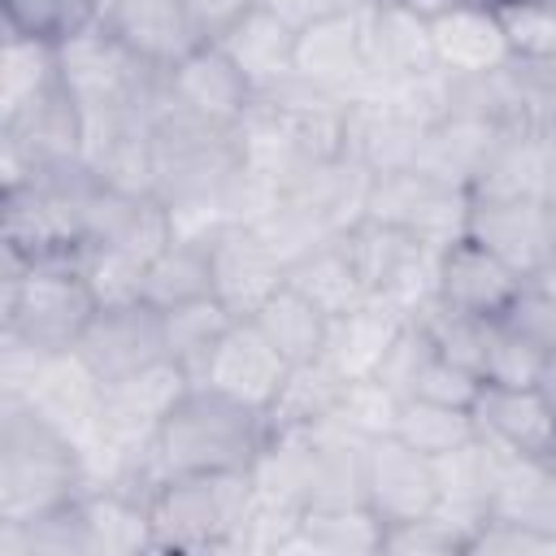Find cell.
Returning a JSON list of instances; mask_svg holds the SVG:
<instances>
[{
  "mask_svg": "<svg viewBox=\"0 0 556 556\" xmlns=\"http://www.w3.org/2000/svg\"><path fill=\"white\" fill-rule=\"evenodd\" d=\"M269 434L274 426L261 408L208 382H191L174 400L148 447L152 473L156 482L178 473H248L261 447L269 443Z\"/></svg>",
  "mask_w": 556,
  "mask_h": 556,
  "instance_id": "6da1fadb",
  "label": "cell"
},
{
  "mask_svg": "<svg viewBox=\"0 0 556 556\" xmlns=\"http://www.w3.org/2000/svg\"><path fill=\"white\" fill-rule=\"evenodd\" d=\"M87 491L78 443L26 400L0 395V521H35Z\"/></svg>",
  "mask_w": 556,
  "mask_h": 556,
  "instance_id": "7a4b0ae2",
  "label": "cell"
},
{
  "mask_svg": "<svg viewBox=\"0 0 556 556\" xmlns=\"http://www.w3.org/2000/svg\"><path fill=\"white\" fill-rule=\"evenodd\" d=\"M100 295L78 256H48L0 269V339L39 356H65L78 348Z\"/></svg>",
  "mask_w": 556,
  "mask_h": 556,
  "instance_id": "3957f363",
  "label": "cell"
},
{
  "mask_svg": "<svg viewBox=\"0 0 556 556\" xmlns=\"http://www.w3.org/2000/svg\"><path fill=\"white\" fill-rule=\"evenodd\" d=\"M252 504L248 473H178L148 495L156 552H235Z\"/></svg>",
  "mask_w": 556,
  "mask_h": 556,
  "instance_id": "277c9868",
  "label": "cell"
},
{
  "mask_svg": "<svg viewBox=\"0 0 556 556\" xmlns=\"http://www.w3.org/2000/svg\"><path fill=\"white\" fill-rule=\"evenodd\" d=\"M369 4L334 9V13L304 22L295 30L291 78H300V83H308V87H317L343 104L374 96L382 83H378L374 52H369Z\"/></svg>",
  "mask_w": 556,
  "mask_h": 556,
  "instance_id": "5b68a950",
  "label": "cell"
},
{
  "mask_svg": "<svg viewBox=\"0 0 556 556\" xmlns=\"http://www.w3.org/2000/svg\"><path fill=\"white\" fill-rule=\"evenodd\" d=\"M469 200L473 191L430 178L426 169L408 165L395 174H378L369 191V217L387 222L395 230H408L426 248H447L469 226Z\"/></svg>",
  "mask_w": 556,
  "mask_h": 556,
  "instance_id": "8992f818",
  "label": "cell"
},
{
  "mask_svg": "<svg viewBox=\"0 0 556 556\" xmlns=\"http://www.w3.org/2000/svg\"><path fill=\"white\" fill-rule=\"evenodd\" d=\"M74 356L96 374L100 387L122 382V378L169 356L165 352V317L143 300L100 304L96 317L87 321Z\"/></svg>",
  "mask_w": 556,
  "mask_h": 556,
  "instance_id": "52a82bcc",
  "label": "cell"
},
{
  "mask_svg": "<svg viewBox=\"0 0 556 556\" xmlns=\"http://www.w3.org/2000/svg\"><path fill=\"white\" fill-rule=\"evenodd\" d=\"M365 504L382 517V526L439 513L434 456L408 447L395 434L369 439V447H365Z\"/></svg>",
  "mask_w": 556,
  "mask_h": 556,
  "instance_id": "ba28073f",
  "label": "cell"
},
{
  "mask_svg": "<svg viewBox=\"0 0 556 556\" xmlns=\"http://www.w3.org/2000/svg\"><path fill=\"white\" fill-rule=\"evenodd\" d=\"M526 287V274H517L508 261H500L486 243H478L473 235L452 239L447 248H439L434 261V295L469 317H504L517 300V291Z\"/></svg>",
  "mask_w": 556,
  "mask_h": 556,
  "instance_id": "9c48e42d",
  "label": "cell"
},
{
  "mask_svg": "<svg viewBox=\"0 0 556 556\" xmlns=\"http://www.w3.org/2000/svg\"><path fill=\"white\" fill-rule=\"evenodd\" d=\"M165 87L182 113H191L208 126H226V130H235L248 117V109L256 104V91L248 87V78L235 70V61L213 39L195 43L182 61H174L165 70Z\"/></svg>",
  "mask_w": 556,
  "mask_h": 556,
  "instance_id": "30bf717a",
  "label": "cell"
},
{
  "mask_svg": "<svg viewBox=\"0 0 556 556\" xmlns=\"http://www.w3.org/2000/svg\"><path fill=\"white\" fill-rule=\"evenodd\" d=\"M486 456H491L486 517L526 526L556 543V456H526L500 443H486Z\"/></svg>",
  "mask_w": 556,
  "mask_h": 556,
  "instance_id": "8fae6325",
  "label": "cell"
},
{
  "mask_svg": "<svg viewBox=\"0 0 556 556\" xmlns=\"http://www.w3.org/2000/svg\"><path fill=\"white\" fill-rule=\"evenodd\" d=\"M287 374H291V365L261 334V326L252 317H239L222 334V343L213 348V356L204 361L195 382H208V387H217V391H226V395H235V400H243V404L265 413L274 404L278 387L287 382Z\"/></svg>",
  "mask_w": 556,
  "mask_h": 556,
  "instance_id": "7c38bea8",
  "label": "cell"
},
{
  "mask_svg": "<svg viewBox=\"0 0 556 556\" xmlns=\"http://www.w3.org/2000/svg\"><path fill=\"white\" fill-rule=\"evenodd\" d=\"M208 261H213V295L235 317H252L287 282V265L252 226L217 230L208 239Z\"/></svg>",
  "mask_w": 556,
  "mask_h": 556,
  "instance_id": "4fadbf2b",
  "label": "cell"
},
{
  "mask_svg": "<svg viewBox=\"0 0 556 556\" xmlns=\"http://www.w3.org/2000/svg\"><path fill=\"white\" fill-rule=\"evenodd\" d=\"M434 56L452 78H482L513 61L504 26L491 4L478 0H452L430 17Z\"/></svg>",
  "mask_w": 556,
  "mask_h": 556,
  "instance_id": "5bb4252c",
  "label": "cell"
},
{
  "mask_svg": "<svg viewBox=\"0 0 556 556\" xmlns=\"http://www.w3.org/2000/svg\"><path fill=\"white\" fill-rule=\"evenodd\" d=\"M478 439L500 443L526 456H556V408L543 400L539 387H500L482 382L473 400Z\"/></svg>",
  "mask_w": 556,
  "mask_h": 556,
  "instance_id": "9a60e30c",
  "label": "cell"
},
{
  "mask_svg": "<svg viewBox=\"0 0 556 556\" xmlns=\"http://www.w3.org/2000/svg\"><path fill=\"white\" fill-rule=\"evenodd\" d=\"M478 243H486L500 261H508L517 274H534L552 256V235L543 217V200H513V195H473L469 200V226Z\"/></svg>",
  "mask_w": 556,
  "mask_h": 556,
  "instance_id": "2e32d148",
  "label": "cell"
},
{
  "mask_svg": "<svg viewBox=\"0 0 556 556\" xmlns=\"http://www.w3.org/2000/svg\"><path fill=\"white\" fill-rule=\"evenodd\" d=\"M100 22L152 70H169L195 43H204L182 0H113Z\"/></svg>",
  "mask_w": 556,
  "mask_h": 556,
  "instance_id": "e0dca14e",
  "label": "cell"
},
{
  "mask_svg": "<svg viewBox=\"0 0 556 556\" xmlns=\"http://www.w3.org/2000/svg\"><path fill=\"white\" fill-rule=\"evenodd\" d=\"M552 191H556L552 126H504L473 182V195L547 200Z\"/></svg>",
  "mask_w": 556,
  "mask_h": 556,
  "instance_id": "ac0fdd59",
  "label": "cell"
},
{
  "mask_svg": "<svg viewBox=\"0 0 556 556\" xmlns=\"http://www.w3.org/2000/svg\"><path fill=\"white\" fill-rule=\"evenodd\" d=\"M430 126L413 122L382 96H365L348 104V126H343V152L356 156L369 174H395L417 165L421 139Z\"/></svg>",
  "mask_w": 556,
  "mask_h": 556,
  "instance_id": "d6986e66",
  "label": "cell"
},
{
  "mask_svg": "<svg viewBox=\"0 0 556 556\" xmlns=\"http://www.w3.org/2000/svg\"><path fill=\"white\" fill-rule=\"evenodd\" d=\"M374 178L356 156H334V161H321L313 169H304L291 187H287V200H295L330 239L348 235L352 226H361L369 217V191H374Z\"/></svg>",
  "mask_w": 556,
  "mask_h": 556,
  "instance_id": "ffe728a7",
  "label": "cell"
},
{
  "mask_svg": "<svg viewBox=\"0 0 556 556\" xmlns=\"http://www.w3.org/2000/svg\"><path fill=\"white\" fill-rule=\"evenodd\" d=\"M213 43H222V52L235 61V70L248 78V87L256 96H269L274 87H282L291 78L295 65V26L274 13L269 4H252L226 35H217Z\"/></svg>",
  "mask_w": 556,
  "mask_h": 556,
  "instance_id": "44dd1931",
  "label": "cell"
},
{
  "mask_svg": "<svg viewBox=\"0 0 556 556\" xmlns=\"http://www.w3.org/2000/svg\"><path fill=\"white\" fill-rule=\"evenodd\" d=\"M500 122H491L486 113L478 109H465V104H452L447 117H439L426 139H421V152H417V169H426L430 178L439 182H452V187H465L473 191L495 139H500Z\"/></svg>",
  "mask_w": 556,
  "mask_h": 556,
  "instance_id": "7402d4cb",
  "label": "cell"
},
{
  "mask_svg": "<svg viewBox=\"0 0 556 556\" xmlns=\"http://www.w3.org/2000/svg\"><path fill=\"white\" fill-rule=\"evenodd\" d=\"M408 313H400L395 304L387 300H365L356 304L352 313L343 317H330V330H326V348H321V361L343 378H374L387 348L395 343V334L404 330Z\"/></svg>",
  "mask_w": 556,
  "mask_h": 556,
  "instance_id": "603a6c76",
  "label": "cell"
},
{
  "mask_svg": "<svg viewBox=\"0 0 556 556\" xmlns=\"http://www.w3.org/2000/svg\"><path fill=\"white\" fill-rule=\"evenodd\" d=\"M83 530H87V556H135V552H156L152 547V517H148V495L126 491V486H87L78 495Z\"/></svg>",
  "mask_w": 556,
  "mask_h": 556,
  "instance_id": "cb8c5ba5",
  "label": "cell"
},
{
  "mask_svg": "<svg viewBox=\"0 0 556 556\" xmlns=\"http://www.w3.org/2000/svg\"><path fill=\"white\" fill-rule=\"evenodd\" d=\"M369 52H374L378 83L443 70L439 56H434L430 17L408 9L404 0H374L369 4Z\"/></svg>",
  "mask_w": 556,
  "mask_h": 556,
  "instance_id": "d4e9b609",
  "label": "cell"
},
{
  "mask_svg": "<svg viewBox=\"0 0 556 556\" xmlns=\"http://www.w3.org/2000/svg\"><path fill=\"white\" fill-rule=\"evenodd\" d=\"M382 517L369 504H321L304 508L291 552L304 556H382Z\"/></svg>",
  "mask_w": 556,
  "mask_h": 556,
  "instance_id": "484cf974",
  "label": "cell"
},
{
  "mask_svg": "<svg viewBox=\"0 0 556 556\" xmlns=\"http://www.w3.org/2000/svg\"><path fill=\"white\" fill-rule=\"evenodd\" d=\"M200 295H213V261L208 243L200 239H169L139 278V300L156 313H169L178 304H191Z\"/></svg>",
  "mask_w": 556,
  "mask_h": 556,
  "instance_id": "4316f807",
  "label": "cell"
},
{
  "mask_svg": "<svg viewBox=\"0 0 556 556\" xmlns=\"http://www.w3.org/2000/svg\"><path fill=\"white\" fill-rule=\"evenodd\" d=\"M252 321L261 326V334L278 348V356L287 365H304V361H317L321 348H326V330H330V317L308 300L300 295L291 282H282L256 313Z\"/></svg>",
  "mask_w": 556,
  "mask_h": 556,
  "instance_id": "83f0119b",
  "label": "cell"
},
{
  "mask_svg": "<svg viewBox=\"0 0 556 556\" xmlns=\"http://www.w3.org/2000/svg\"><path fill=\"white\" fill-rule=\"evenodd\" d=\"M287 282H291L300 295H308L326 317H343V313H352L356 304L374 300V295L365 291V282H361V274H356V265H352L343 239H330V243L304 252L295 265H287Z\"/></svg>",
  "mask_w": 556,
  "mask_h": 556,
  "instance_id": "f1b7e54d",
  "label": "cell"
},
{
  "mask_svg": "<svg viewBox=\"0 0 556 556\" xmlns=\"http://www.w3.org/2000/svg\"><path fill=\"white\" fill-rule=\"evenodd\" d=\"M56 83H61L56 43L22 39V35L4 30V48H0V122L22 113L26 104H35Z\"/></svg>",
  "mask_w": 556,
  "mask_h": 556,
  "instance_id": "f546056e",
  "label": "cell"
},
{
  "mask_svg": "<svg viewBox=\"0 0 556 556\" xmlns=\"http://www.w3.org/2000/svg\"><path fill=\"white\" fill-rule=\"evenodd\" d=\"M339 395H343V378L317 356V361L291 365V374L278 387L274 404L265 408V417H269L274 430H304V426L326 421L334 413Z\"/></svg>",
  "mask_w": 556,
  "mask_h": 556,
  "instance_id": "4dcf8cb0",
  "label": "cell"
},
{
  "mask_svg": "<svg viewBox=\"0 0 556 556\" xmlns=\"http://www.w3.org/2000/svg\"><path fill=\"white\" fill-rule=\"evenodd\" d=\"M161 317H165V352H169V361H178L191 374V382L204 369V361L213 356V348L222 343V334L239 321L217 295H200V300L178 304Z\"/></svg>",
  "mask_w": 556,
  "mask_h": 556,
  "instance_id": "1f68e13d",
  "label": "cell"
},
{
  "mask_svg": "<svg viewBox=\"0 0 556 556\" xmlns=\"http://www.w3.org/2000/svg\"><path fill=\"white\" fill-rule=\"evenodd\" d=\"M391 434L439 460V456L473 443L478 439V426H473V408H456V404L408 395V400H400V413H395V430Z\"/></svg>",
  "mask_w": 556,
  "mask_h": 556,
  "instance_id": "d6a6232c",
  "label": "cell"
},
{
  "mask_svg": "<svg viewBox=\"0 0 556 556\" xmlns=\"http://www.w3.org/2000/svg\"><path fill=\"white\" fill-rule=\"evenodd\" d=\"M91 22H100L96 0H4V30L22 39L65 43Z\"/></svg>",
  "mask_w": 556,
  "mask_h": 556,
  "instance_id": "836d02e7",
  "label": "cell"
},
{
  "mask_svg": "<svg viewBox=\"0 0 556 556\" xmlns=\"http://www.w3.org/2000/svg\"><path fill=\"white\" fill-rule=\"evenodd\" d=\"M513 61H556V0H500L491 4Z\"/></svg>",
  "mask_w": 556,
  "mask_h": 556,
  "instance_id": "e575fe53",
  "label": "cell"
},
{
  "mask_svg": "<svg viewBox=\"0 0 556 556\" xmlns=\"http://www.w3.org/2000/svg\"><path fill=\"white\" fill-rule=\"evenodd\" d=\"M400 400L404 395H395L382 378H352V382H343V395H339V404H334L330 417L343 430H352L356 439L369 443V439H382V434L395 430Z\"/></svg>",
  "mask_w": 556,
  "mask_h": 556,
  "instance_id": "d590c367",
  "label": "cell"
},
{
  "mask_svg": "<svg viewBox=\"0 0 556 556\" xmlns=\"http://www.w3.org/2000/svg\"><path fill=\"white\" fill-rule=\"evenodd\" d=\"M469 526L430 513L413 521H391L382 530V556H469Z\"/></svg>",
  "mask_w": 556,
  "mask_h": 556,
  "instance_id": "8d00e7d4",
  "label": "cell"
},
{
  "mask_svg": "<svg viewBox=\"0 0 556 556\" xmlns=\"http://www.w3.org/2000/svg\"><path fill=\"white\" fill-rule=\"evenodd\" d=\"M543 356H547L543 348H534L521 330H513L504 317H495V321L486 326L482 382H500V387H534Z\"/></svg>",
  "mask_w": 556,
  "mask_h": 556,
  "instance_id": "74e56055",
  "label": "cell"
},
{
  "mask_svg": "<svg viewBox=\"0 0 556 556\" xmlns=\"http://www.w3.org/2000/svg\"><path fill=\"white\" fill-rule=\"evenodd\" d=\"M478 391H482V378H478L473 369H465V365H456V361L430 352L426 365L417 369V382H413L408 395L439 400V404H456V408H473ZM408 395H404V400H408Z\"/></svg>",
  "mask_w": 556,
  "mask_h": 556,
  "instance_id": "f35d334b",
  "label": "cell"
},
{
  "mask_svg": "<svg viewBox=\"0 0 556 556\" xmlns=\"http://www.w3.org/2000/svg\"><path fill=\"white\" fill-rule=\"evenodd\" d=\"M504 321L513 330H521L534 348L552 352L556 348V291H547V287H539V282L526 278V287L517 291V300L504 313Z\"/></svg>",
  "mask_w": 556,
  "mask_h": 556,
  "instance_id": "ab89813d",
  "label": "cell"
},
{
  "mask_svg": "<svg viewBox=\"0 0 556 556\" xmlns=\"http://www.w3.org/2000/svg\"><path fill=\"white\" fill-rule=\"evenodd\" d=\"M539 552H556V543L500 517H482L469 534V556H539Z\"/></svg>",
  "mask_w": 556,
  "mask_h": 556,
  "instance_id": "60d3db41",
  "label": "cell"
},
{
  "mask_svg": "<svg viewBox=\"0 0 556 556\" xmlns=\"http://www.w3.org/2000/svg\"><path fill=\"white\" fill-rule=\"evenodd\" d=\"M252 4H256V0H182V9L191 13V22H195V30H200L204 39L226 35Z\"/></svg>",
  "mask_w": 556,
  "mask_h": 556,
  "instance_id": "b9f144b4",
  "label": "cell"
},
{
  "mask_svg": "<svg viewBox=\"0 0 556 556\" xmlns=\"http://www.w3.org/2000/svg\"><path fill=\"white\" fill-rule=\"evenodd\" d=\"M261 4H269L274 13H282L295 30L304 26V22H313V17H321V13H334V9H356V4H369V0H261Z\"/></svg>",
  "mask_w": 556,
  "mask_h": 556,
  "instance_id": "7bdbcfd3",
  "label": "cell"
},
{
  "mask_svg": "<svg viewBox=\"0 0 556 556\" xmlns=\"http://www.w3.org/2000/svg\"><path fill=\"white\" fill-rule=\"evenodd\" d=\"M534 387L543 391V400L556 408V348L543 356V365H539V378H534Z\"/></svg>",
  "mask_w": 556,
  "mask_h": 556,
  "instance_id": "ee69618b",
  "label": "cell"
},
{
  "mask_svg": "<svg viewBox=\"0 0 556 556\" xmlns=\"http://www.w3.org/2000/svg\"><path fill=\"white\" fill-rule=\"evenodd\" d=\"M543 217H547V235H552V248H556V191L543 200Z\"/></svg>",
  "mask_w": 556,
  "mask_h": 556,
  "instance_id": "f6af8a7d",
  "label": "cell"
},
{
  "mask_svg": "<svg viewBox=\"0 0 556 556\" xmlns=\"http://www.w3.org/2000/svg\"><path fill=\"white\" fill-rule=\"evenodd\" d=\"M552 152H556V126H552Z\"/></svg>",
  "mask_w": 556,
  "mask_h": 556,
  "instance_id": "bcb514c9",
  "label": "cell"
}]
</instances>
